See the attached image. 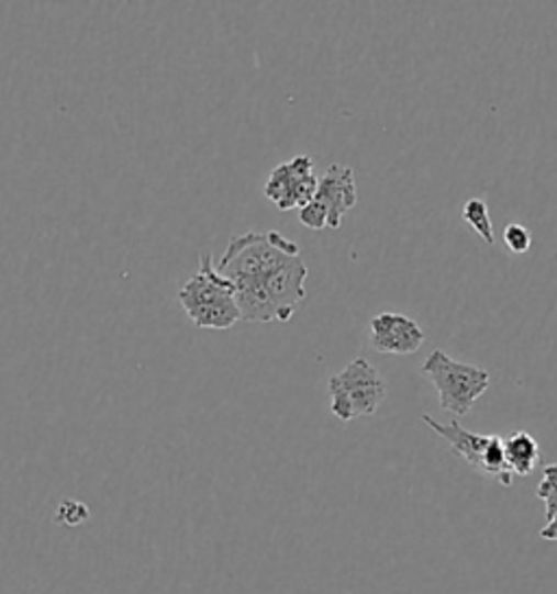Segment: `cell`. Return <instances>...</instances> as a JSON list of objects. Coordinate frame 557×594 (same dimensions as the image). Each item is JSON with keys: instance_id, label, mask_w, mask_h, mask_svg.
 <instances>
[{"instance_id": "6da1fadb", "label": "cell", "mask_w": 557, "mask_h": 594, "mask_svg": "<svg viewBox=\"0 0 557 594\" xmlns=\"http://www.w3.org/2000/svg\"><path fill=\"white\" fill-rule=\"evenodd\" d=\"M305 279L308 266L299 255L264 279L235 288L239 318L246 323H288L299 303L308 296Z\"/></svg>"}, {"instance_id": "7a4b0ae2", "label": "cell", "mask_w": 557, "mask_h": 594, "mask_svg": "<svg viewBox=\"0 0 557 594\" xmlns=\"http://www.w3.org/2000/svg\"><path fill=\"white\" fill-rule=\"evenodd\" d=\"M299 255V244L279 232H248L231 238L216 270L233 288H239L264 279Z\"/></svg>"}, {"instance_id": "3957f363", "label": "cell", "mask_w": 557, "mask_h": 594, "mask_svg": "<svg viewBox=\"0 0 557 594\" xmlns=\"http://www.w3.org/2000/svg\"><path fill=\"white\" fill-rule=\"evenodd\" d=\"M179 303L199 329L224 332L239 318L235 288L216 270L212 255L201 257V268L179 290Z\"/></svg>"}, {"instance_id": "277c9868", "label": "cell", "mask_w": 557, "mask_h": 594, "mask_svg": "<svg viewBox=\"0 0 557 594\" xmlns=\"http://www.w3.org/2000/svg\"><path fill=\"white\" fill-rule=\"evenodd\" d=\"M421 372L432 379L434 388L438 390L441 407L453 416H466L479 396H483L490 388L488 370L457 361L441 349L430 354L421 366Z\"/></svg>"}, {"instance_id": "5b68a950", "label": "cell", "mask_w": 557, "mask_h": 594, "mask_svg": "<svg viewBox=\"0 0 557 594\" xmlns=\"http://www.w3.org/2000/svg\"><path fill=\"white\" fill-rule=\"evenodd\" d=\"M332 414L342 423L372 416L388 396L386 379L364 357L353 359L330 379Z\"/></svg>"}, {"instance_id": "8992f818", "label": "cell", "mask_w": 557, "mask_h": 594, "mask_svg": "<svg viewBox=\"0 0 557 594\" xmlns=\"http://www.w3.org/2000/svg\"><path fill=\"white\" fill-rule=\"evenodd\" d=\"M423 423L432 427L445 442H448L455 458L464 460L475 473L499 481L501 485H512V473L505 464L503 438L501 436H483L464 429L457 421L438 423L434 416L423 414Z\"/></svg>"}, {"instance_id": "52a82bcc", "label": "cell", "mask_w": 557, "mask_h": 594, "mask_svg": "<svg viewBox=\"0 0 557 594\" xmlns=\"http://www.w3.org/2000/svg\"><path fill=\"white\" fill-rule=\"evenodd\" d=\"M316 188L319 179L314 175V159L310 155H297L270 172L264 194L279 212H288L312 203Z\"/></svg>"}, {"instance_id": "ba28073f", "label": "cell", "mask_w": 557, "mask_h": 594, "mask_svg": "<svg viewBox=\"0 0 557 594\" xmlns=\"http://www.w3.org/2000/svg\"><path fill=\"white\" fill-rule=\"evenodd\" d=\"M370 345L383 356H414L425 345V332L405 314L383 312L370 318Z\"/></svg>"}, {"instance_id": "9c48e42d", "label": "cell", "mask_w": 557, "mask_h": 594, "mask_svg": "<svg viewBox=\"0 0 557 594\" xmlns=\"http://www.w3.org/2000/svg\"><path fill=\"white\" fill-rule=\"evenodd\" d=\"M314 201H319L327 210V229L337 232L342 227V218L357 205V183L353 168L342 164L330 166L325 177L319 179Z\"/></svg>"}, {"instance_id": "30bf717a", "label": "cell", "mask_w": 557, "mask_h": 594, "mask_svg": "<svg viewBox=\"0 0 557 594\" xmlns=\"http://www.w3.org/2000/svg\"><path fill=\"white\" fill-rule=\"evenodd\" d=\"M503 453L512 475H532L541 462V447L527 432H514L512 436L503 438Z\"/></svg>"}, {"instance_id": "8fae6325", "label": "cell", "mask_w": 557, "mask_h": 594, "mask_svg": "<svg viewBox=\"0 0 557 594\" xmlns=\"http://www.w3.org/2000/svg\"><path fill=\"white\" fill-rule=\"evenodd\" d=\"M461 218L466 221V225L483 239L486 244H494V232H492V223H490V214H488V205L483 199H470L464 203L461 208Z\"/></svg>"}, {"instance_id": "7c38bea8", "label": "cell", "mask_w": 557, "mask_h": 594, "mask_svg": "<svg viewBox=\"0 0 557 594\" xmlns=\"http://www.w3.org/2000/svg\"><path fill=\"white\" fill-rule=\"evenodd\" d=\"M536 496L541 501H545V516H547V523L554 518L557 514V462L556 464H547L543 469V479L536 487Z\"/></svg>"}, {"instance_id": "4fadbf2b", "label": "cell", "mask_w": 557, "mask_h": 594, "mask_svg": "<svg viewBox=\"0 0 557 594\" xmlns=\"http://www.w3.org/2000/svg\"><path fill=\"white\" fill-rule=\"evenodd\" d=\"M88 518H90L88 505H83L81 501H73V498L62 501V505H59L57 512H55V523L66 525V527L83 525Z\"/></svg>"}, {"instance_id": "5bb4252c", "label": "cell", "mask_w": 557, "mask_h": 594, "mask_svg": "<svg viewBox=\"0 0 557 594\" xmlns=\"http://www.w3.org/2000/svg\"><path fill=\"white\" fill-rule=\"evenodd\" d=\"M299 223L305 225L308 229L323 232L330 225V216H327V210L319 201H312L299 210Z\"/></svg>"}, {"instance_id": "9a60e30c", "label": "cell", "mask_w": 557, "mask_h": 594, "mask_svg": "<svg viewBox=\"0 0 557 594\" xmlns=\"http://www.w3.org/2000/svg\"><path fill=\"white\" fill-rule=\"evenodd\" d=\"M503 242H505V246H508L512 253L523 255V253H527V250L532 248L534 238H532V234H530L523 225L512 223V225H508L505 232H503Z\"/></svg>"}, {"instance_id": "2e32d148", "label": "cell", "mask_w": 557, "mask_h": 594, "mask_svg": "<svg viewBox=\"0 0 557 594\" xmlns=\"http://www.w3.org/2000/svg\"><path fill=\"white\" fill-rule=\"evenodd\" d=\"M541 538L547 542H557V514L547 523V527L541 529Z\"/></svg>"}]
</instances>
